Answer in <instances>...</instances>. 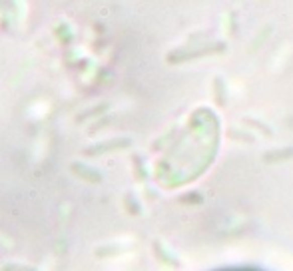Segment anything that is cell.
Listing matches in <instances>:
<instances>
[{
	"mask_svg": "<svg viewBox=\"0 0 293 271\" xmlns=\"http://www.w3.org/2000/svg\"><path fill=\"white\" fill-rule=\"evenodd\" d=\"M234 271H251V269H234Z\"/></svg>",
	"mask_w": 293,
	"mask_h": 271,
	"instance_id": "obj_1",
	"label": "cell"
}]
</instances>
